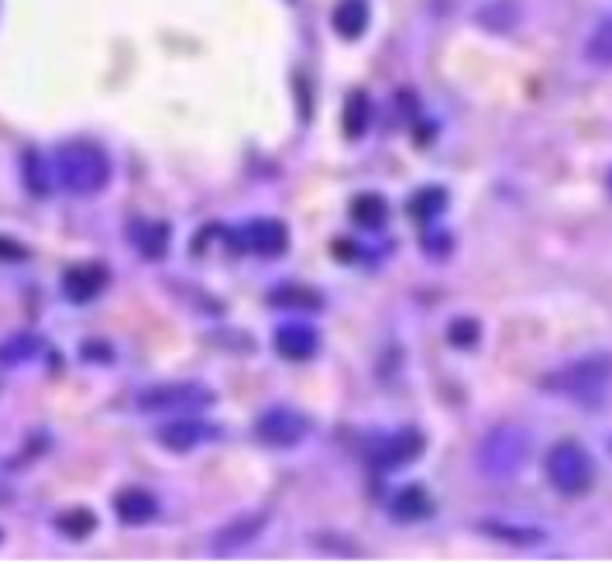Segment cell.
I'll return each instance as SVG.
<instances>
[{
	"instance_id": "1",
	"label": "cell",
	"mask_w": 612,
	"mask_h": 564,
	"mask_svg": "<svg viewBox=\"0 0 612 564\" xmlns=\"http://www.w3.org/2000/svg\"><path fill=\"white\" fill-rule=\"evenodd\" d=\"M110 155L93 141H62L56 149V179L66 193L93 197L110 183Z\"/></svg>"
},
{
	"instance_id": "2",
	"label": "cell",
	"mask_w": 612,
	"mask_h": 564,
	"mask_svg": "<svg viewBox=\"0 0 612 564\" xmlns=\"http://www.w3.org/2000/svg\"><path fill=\"white\" fill-rule=\"evenodd\" d=\"M612 386V355L609 351H592V355H581L575 362H564L551 368L548 375H540V389L578 399V403H596V399Z\"/></svg>"
},
{
	"instance_id": "3",
	"label": "cell",
	"mask_w": 612,
	"mask_h": 564,
	"mask_svg": "<svg viewBox=\"0 0 612 564\" xmlns=\"http://www.w3.org/2000/svg\"><path fill=\"white\" fill-rule=\"evenodd\" d=\"M544 475L561 496H585L592 489L596 465L578 440H557L544 458Z\"/></svg>"
},
{
	"instance_id": "4",
	"label": "cell",
	"mask_w": 612,
	"mask_h": 564,
	"mask_svg": "<svg viewBox=\"0 0 612 564\" xmlns=\"http://www.w3.org/2000/svg\"><path fill=\"white\" fill-rule=\"evenodd\" d=\"M530 455V434L516 423H503L492 431L479 448V468L489 479H509L523 468Z\"/></svg>"
},
{
	"instance_id": "5",
	"label": "cell",
	"mask_w": 612,
	"mask_h": 564,
	"mask_svg": "<svg viewBox=\"0 0 612 564\" xmlns=\"http://www.w3.org/2000/svg\"><path fill=\"white\" fill-rule=\"evenodd\" d=\"M217 403V392L200 383H158L145 392H138L141 413H193L210 410Z\"/></svg>"
},
{
	"instance_id": "6",
	"label": "cell",
	"mask_w": 612,
	"mask_h": 564,
	"mask_svg": "<svg viewBox=\"0 0 612 564\" xmlns=\"http://www.w3.org/2000/svg\"><path fill=\"white\" fill-rule=\"evenodd\" d=\"M314 431V420L293 407H272L255 420V437L269 448H296Z\"/></svg>"
},
{
	"instance_id": "7",
	"label": "cell",
	"mask_w": 612,
	"mask_h": 564,
	"mask_svg": "<svg viewBox=\"0 0 612 564\" xmlns=\"http://www.w3.org/2000/svg\"><path fill=\"white\" fill-rule=\"evenodd\" d=\"M242 248L251 251V255H262V258H275L290 248V227L275 221V218H258V221H248L242 231Z\"/></svg>"
},
{
	"instance_id": "8",
	"label": "cell",
	"mask_w": 612,
	"mask_h": 564,
	"mask_svg": "<svg viewBox=\"0 0 612 564\" xmlns=\"http://www.w3.org/2000/svg\"><path fill=\"white\" fill-rule=\"evenodd\" d=\"M217 434H221V431L214 427V423L197 420V416H186V420H173V423H166V427H158V431H155V440H158L166 451L183 455V451L200 448V444H207V440H214Z\"/></svg>"
},
{
	"instance_id": "9",
	"label": "cell",
	"mask_w": 612,
	"mask_h": 564,
	"mask_svg": "<svg viewBox=\"0 0 612 564\" xmlns=\"http://www.w3.org/2000/svg\"><path fill=\"white\" fill-rule=\"evenodd\" d=\"M107 282H110L107 266L86 262V266H73L62 275V293H66L69 303H90L107 290Z\"/></svg>"
},
{
	"instance_id": "10",
	"label": "cell",
	"mask_w": 612,
	"mask_h": 564,
	"mask_svg": "<svg viewBox=\"0 0 612 564\" xmlns=\"http://www.w3.org/2000/svg\"><path fill=\"white\" fill-rule=\"evenodd\" d=\"M423 455V434L420 431H399L392 437H382L372 448V461L379 468H407Z\"/></svg>"
},
{
	"instance_id": "11",
	"label": "cell",
	"mask_w": 612,
	"mask_h": 564,
	"mask_svg": "<svg viewBox=\"0 0 612 564\" xmlns=\"http://www.w3.org/2000/svg\"><path fill=\"white\" fill-rule=\"evenodd\" d=\"M266 524H269V513H245V516H238V520H227V527H221L217 537H214V548L221 554L224 551H242L266 530Z\"/></svg>"
},
{
	"instance_id": "12",
	"label": "cell",
	"mask_w": 612,
	"mask_h": 564,
	"mask_svg": "<svg viewBox=\"0 0 612 564\" xmlns=\"http://www.w3.org/2000/svg\"><path fill=\"white\" fill-rule=\"evenodd\" d=\"M275 351L282 359H290V362H303V359H314L317 355V331L314 327H306V324H282L275 338H272Z\"/></svg>"
},
{
	"instance_id": "13",
	"label": "cell",
	"mask_w": 612,
	"mask_h": 564,
	"mask_svg": "<svg viewBox=\"0 0 612 564\" xmlns=\"http://www.w3.org/2000/svg\"><path fill=\"white\" fill-rule=\"evenodd\" d=\"M479 530L485 533V537H492V540H499V544H506V548H540L548 540V533L540 530V527H527V524H509V520H482L479 524Z\"/></svg>"
},
{
	"instance_id": "14",
	"label": "cell",
	"mask_w": 612,
	"mask_h": 564,
	"mask_svg": "<svg viewBox=\"0 0 612 564\" xmlns=\"http://www.w3.org/2000/svg\"><path fill=\"white\" fill-rule=\"evenodd\" d=\"M128 234H131V245L138 248L141 258H152V262H158V258L169 251L173 231H169L166 221H134L128 227Z\"/></svg>"
},
{
	"instance_id": "15",
	"label": "cell",
	"mask_w": 612,
	"mask_h": 564,
	"mask_svg": "<svg viewBox=\"0 0 612 564\" xmlns=\"http://www.w3.org/2000/svg\"><path fill=\"white\" fill-rule=\"evenodd\" d=\"M114 509H117V516H121L128 527H138V524L155 520V516H158V500L152 496L149 489H125V492H117Z\"/></svg>"
},
{
	"instance_id": "16",
	"label": "cell",
	"mask_w": 612,
	"mask_h": 564,
	"mask_svg": "<svg viewBox=\"0 0 612 564\" xmlns=\"http://www.w3.org/2000/svg\"><path fill=\"white\" fill-rule=\"evenodd\" d=\"M389 509L399 524H416V520H427V516L434 513V503H431V492L423 485H407L396 492Z\"/></svg>"
},
{
	"instance_id": "17",
	"label": "cell",
	"mask_w": 612,
	"mask_h": 564,
	"mask_svg": "<svg viewBox=\"0 0 612 564\" xmlns=\"http://www.w3.org/2000/svg\"><path fill=\"white\" fill-rule=\"evenodd\" d=\"M368 28V0H341L334 8V32L348 42L362 38Z\"/></svg>"
},
{
	"instance_id": "18",
	"label": "cell",
	"mask_w": 612,
	"mask_h": 564,
	"mask_svg": "<svg viewBox=\"0 0 612 564\" xmlns=\"http://www.w3.org/2000/svg\"><path fill=\"white\" fill-rule=\"evenodd\" d=\"M372 125V101L365 90H351L348 101H344V110H341V128L348 138H362Z\"/></svg>"
},
{
	"instance_id": "19",
	"label": "cell",
	"mask_w": 612,
	"mask_h": 564,
	"mask_svg": "<svg viewBox=\"0 0 612 564\" xmlns=\"http://www.w3.org/2000/svg\"><path fill=\"white\" fill-rule=\"evenodd\" d=\"M351 221L365 231H379L389 221V203L379 193H358L351 200Z\"/></svg>"
},
{
	"instance_id": "20",
	"label": "cell",
	"mask_w": 612,
	"mask_h": 564,
	"mask_svg": "<svg viewBox=\"0 0 612 564\" xmlns=\"http://www.w3.org/2000/svg\"><path fill=\"white\" fill-rule=\"evenodd\" d=\"M272 303H279V307H290V310H320L323 299L317 290L310 286H299V282H286V286H279L272 293Z\"/></svg>"
},
{
	"instance_id": "21",
	"label": "cell",
	"mask_w": 612,
	"mask_h": 564,
	"mask_svg": "<svg viewBox=\"0 0 612 564\" xmlns=\"http://www.w3.org/2000/svg\"><path fill=\"white\" fill-rule=\"evenodd\" d=\"M444 207H447V193L440 190V186H427V190H420L410 197V214L416 221H434L444 214Z\"/></svg>"
},
{
	"instance_id": "22",
	"label": "cell",
	"mask_w": 612,
	"mask_h": 564,
	"mask_svg": "<svg viewBox=\"0 0 612 564\" xmlns=\"http://www.w3.org/2000/svg\"><path fill=\"white\" fill-rule=\"evenodd\" d=\"M585 59L596 66H612V17L592 32V38L585 42Z\"/></svg>"
},
{
	"instance_id": "23",
	"label": "cell",
	"mask_w": 612,
	"mask_h": 564,
	"mask_svg": "<svg viewBox=\"0 0 612 564\" xmlns=\"http://www.w3.org/2000/svg\"><path fill=\"white\" fill-rule=\"evenodd\" d=\"M59 530L66 533V537H73V540H83V537H90L93 530H97V516H93V509H69V513H62L59 516Z\"/></svg>"
},
{
	"instance_id": "24",
	"label": "cell",
	"mask_w": 612,
	"mask_h": 564,
	"mask_svg": "<svg viewBox=\"0 0 612 564\" xmlns=\"http://www.w3.org/2000/svg\"><path fill=\"white\" fill-rule=\"evenodd\" d=\"M479 338H482V331H479V320H472V317H458L451 327H447V341H451L455 348H461V351L475 348V344H479Z\"/></svg>"
},
{
	"instance_id": "25",
	"label": "cell",
	"mask_w": 612,
	"mask_h": 564,
	"mask_svg": "<svg viewBox=\"0 0 612 564\" xmlns=\"http://www.w3.org/2000/svg\"><path fill=\"white\" fill-rule=\"evenodd\" d=\"M35 348H38V341H32V338H14L11 344L0 348V362H21V359L35 355Z\"/></svg>"
},
{
	"instance_id": "26",
	"label": "cell",
	"mask_w": 612,
	"mask_h": 564,
	"mask_svg": "<svg viewBox=\"0 0 612 564\" xmlns=\"http://www.w3.org/2000/svg\"><path fill=\"white\" fill-rule=\"evenodd\" d=\"M0 258H8V262H21V258H28V248H21L11 238H0Z\"/></svg>"
},
{
	"instance_id": "27",
	"label": "cell",
	"mask_w": 612,
	"mask_h": 564,
	"mask_svg": "<svg viewBox=\"0 0 612 564\" xmlns=\"http://www.w3.org/2000/svg\"><path fill=\"white\" fill-rule=\"evenodd\" d=\"M609 190H612V173H609Z\"/></svg>"
},
{
	"instance_id": "28",
	"label": "cell",
	"mask_w": 612,
	"mask_h": 564,
	"mask_svg": "<svg viewBox=\"0 0 612 564\" xmlns=\"http://www.w3.org/2000/svg\"><path fill=\"white\" fill-rule=\"evenodd\" d=\"M0 540H4V533H0Z\"/></svg>"
},
{
	"instance_id": "29",
	"label": "cell",
	"mask_w": 612,
	"mask_h": 564,
	"mask_svg": "<svg viewBox=\"0 0 612 564\" xmlns=\"http://www.w3.org/2000/svg\"><path fill=\"white\" fill-rule=\"evenodd\" d=\"M609 451H612V444H609Z\"/></svg>"
}]
</instances>
